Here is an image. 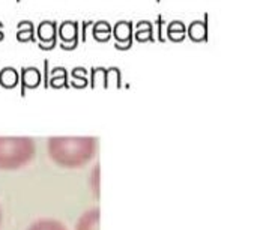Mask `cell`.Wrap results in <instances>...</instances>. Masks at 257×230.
Here are the masks:
<instances>
[{"instance_id": "2", "label": "cell", "mask_w": 257, "mask_h": 230, "mask_svg": "<svg viewBox=\"0 0 257 230\" xmlns=\"http://www.w3.org/2000/svg\"><path fill=\"white\" fill-rule=\"evenodd\" d=\"M35 142L29 137H0V170H17L33 160Z\"/></svg>"}, {"instance_id": "5", "label": "cell", "mask_w": 257, "mask_h": 230, "mask_svg": "<svg viewBox=\"0 0 257 230\" xmlns=\"http://www.w3.org/2000/svg\"><path fill=\"white\" fill-rule=\"evenodd\" d=\"M42 81V75L38 68L35 66H27L23 68L21 71V95H26V89H36Z\"/></svg>"}, {"instance_id": "14", "label": "cell", "mask_w": 257, "mask_h": 230, "mask_svg": "<svg viewBox=\"0 0 257 230\" xmlns=\"http://www.w3.org/2000/svg\"><path fill=\"white\" fill-rule=\"evenodd\" d=\"M71 77H72V81L71 84L75 86V87H84L87 84V78H86V69L81 68V66H77L71 71Z\"/></svg>"}, {"instance_id": "8", "label": "cell", "mask_w": 257, "mask_h": 230, "mask_svg": "<svg viewBox=\"0 0 257 230\" xmlns=\"http://www.w3.org/2000/svg\"><path fill=\"white\" fill-rule=\"evenodd\" d=\"M20 83V74L14 66H5L0 69V86L5 89H14Z\"/></svg>"}, {"instance_id": "9", "label": "cell", "mask_w": 257, "mask_h": 230, "mask_svg": "<svg viewBox=\"0 0 257 230\" xmlns=\"http://www.w3.org/2000/svg\"><path fill=\"white\" fill-rule=\"evenodd\" d=\"M17 39L20 42H36L35 38V24L30 20H23L18 23V30H17Z\"/></svg>"}, {"instance_id": "11", "label": "cell", "mask_w": 257, "mask_h": 230, "mask_svg": "<svg viewBox=\"0 0 257 230\" xmlns=\"http://www.w3.org/2000/svg\"><path fill=\"white\" fill-rule=\"evenodd\" d=\"M111 32H113V29H111L110 23L108 21H104V20H99V21L93 23V26H92V35H93V38L96 41H101V42L108 41L110 36H111Z\"/></svg>"}, {"instance_id": "10", "label": "cell", "mask_w": 257, "mask_h": 230, "mask_svg": "<svg viewBox=\"0 0 257 230\" xmlns=\"http://www.w3.org/2000/svg\"><path fill=\"white\" fill-rule=\"evenodd\" d=\"M48 86H51L54 89H57V87H68L69 83H68V71H66V68H63V66L53 68L51 74H50Z\"/></svg>"}, {"instance_id": "16", "label": "cell", "mask_w": 257, "mask_h": 230, "mask_svg": "<svg viewBox=\"0 0 257 230\" xmlns=\"http://www.w3.org/2000/svg\"><path fill=\"white\" fill-rule=\"evenodd\" d=\"M89 26H93V21L92 20L83 21V26H81V39H83V42L86 41V32H87V27Z\"/></svg>"}, {"instance_id": "1", "label": "cell", "mask_w": 257, "mask_h": 230, "mask_svg": "<svg viewBox=\"0 0 257 230\" xmlns=\"http://www.w3.org/2000/svg\"><path fill=\"white\" fill-rule=\"evenodd\" d=\"M50 158L60 167L77 169L92 160L96 140L92 137H51L47 142Z\"/></svg>"}, {"instance_id": "6", "label": "cell", "mask_w": 257, "mask_h": 230, "mask_svg": "<svg viewBox=\"0 0 257 230\" xmlns=\"http://www.w3.org/2000/svg\"><path fill=\"white\" fill-rule=\"evenodd\" d=\"M75 230H99V209L96 208L81 215Z\"/></svg>"}, {"instance_id": "17", "label": "cell", "mask_w": 257, "mask_h": 230, "mask_svg": "<svg viewBox=\"0 0 257 230\" xmlns=\"http://www.w3.org/2000/svg\"><path fill=\"white\" fill-rule=\"evenodd\" d=\"M44 86L48 87V81H50V72H48V60H44Z\"/></svg>"}, {"instance_id": "18", "label": "cell", "mask_w": 257, "mask_h": 230, "mask_svg": "<svg viewBox=\"0 0 257 230\" xmlns=\"http://www.w3.org/2000/svg\"><path fill=\"white\" fill-rule=\"evenodd\" d=\"M5 38V30H3V23L0 21V41H3Z\"/></svg>"}, {"instance_id": "20", "label": "cell", "mask_w": 257, "mask_h": 230, "mask_svg": "<svg viewBox=\"0 0 257 230\" xmlns=\"http://www.w3.org/2000/svg\"><path fill=\"white\" fill-rule=\"evenodd\" d=\"M17 2H20V0H17Z\"/></svg>"}, {"instance_id": "7", "label": "cell", "mask_w": 257, "mask_h": 230, "mask_svg": "<svg viewBox=\"0 0 257 230\" xmlns=\"http://www.w3.org/2000/svg\"><path fill=\"white\" fill-rule=\"evenodd\" d=\"M113 35L116 36L117 42H126L128 45H131L133 42V23L131 21H117L113 27Z\"/></svg>"}, {"instance_id": "15", "label": "cell", "mask_w": 257, "mask_h": 230, "mask_svg": "<svg viewBox=\"0 0 257 230\" xmlns=\"http://www.w3.org/2000/svg\"><path fill=\"white\" fill-rule=\"evenodd\" d=\"M176 33H181L182 36L185 35V26L181 23V21H173L170 26H169V36L172 39H175V35Z\"/></svg>"}, {"instance_id": "4", "label": "cell", "mask_w": 257, "mask_h": 230, "mask_svg": "<svg viewBox=\"0 0 257 230\" xmlns=\"http://www.w3.org/2000/svg\"><path fill=\"white\" fill-rule=\"evenodd\" d=\"M57 35L60 38V48L62 50H74L78 45L80 33H78V21L65 20L59 24Z\"/></svg>"}, {"instance_id": "3", "label": "cell", "mask_w": 257, "mask_h": 230, "mask_svg": "<svg viewBox=\"0 0 257 230\" xmlns=\"http://www.w3.org/2000/svg\"><path fill=\"white\" fill-rule=\"evenodd\" d=\"M57 29L59 23L56 20H44L38 24L36 29V38H38V47L41 50H53L57 45Z\"/></svg>"}, {"instance_id": "19", "label": "cell", "mask_w": 257, "mask_h": 230, "mask_svg": "<svg viewBox=\"0 0 257 230\" xmlns=\"http://www.w3.org/2000/svg\"><path fill=\"white\" fill-rule=\"evenodd\" d=\"M0 223H2V211H0Z\"/></svg>"}, {"instance_id": "13", "label": "cell", "mask_w": 257, "mask_h": 230, "mask_svg": "<svg viewBox=\"0 0 257 230\" xmlns=\"http://www.w3.org/2000/svg\"><path fill=\"white\" fill-rule=\"evenodd\" d=\"M206 27H208V14L205 15V21L200 23V21H193L190 29H188V33L193 39H205L206 38Z\"/></svg>"}, {"instance_id": "12", "label": "cell", "mask_w": 257, "mask_h": 230, "mask_svg": "<svg viewBox=\"0 0 257 230\" xmlns=\"http://www.w3.org/2000/svg\"><path fill=\"white\" fill-rule=\"evenodd\" d=\"M27 230H66V227L57 220L42 218V220H38V221L32 223Z\"/></svg>"}]
</instances>
